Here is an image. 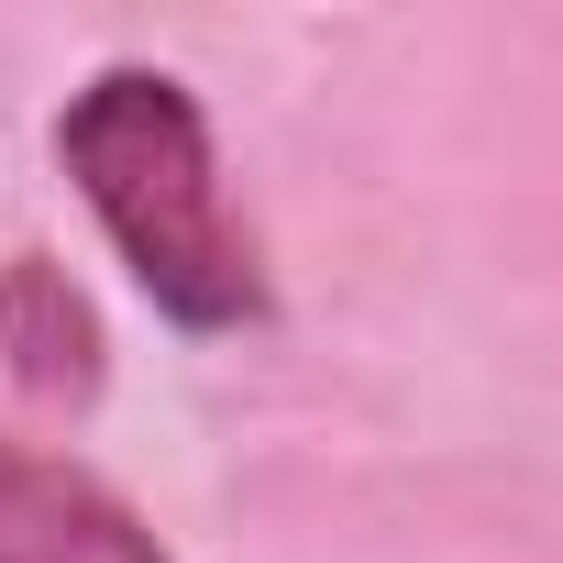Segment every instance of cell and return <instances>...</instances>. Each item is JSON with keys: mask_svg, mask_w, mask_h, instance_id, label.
<instances>
[{"mask_svg": "<svg viewBox=\"0 0 563 563\" xmlns=\"http://www.w3.org/2000/svg\"><path fill=\"white\" fill-rule=\"evenodd\" d=\"M67 177L89 188L100 232L122 243V265L144 276V299L188 332H243L265 321V276L243 254V232L221 221V177H210V122L177 78L155 67H111L67 100L56 122Z\"/></svg>", "mask_w": 563, "mask_h": 563, "instance_id": "obj_1", "label": "cell"}, {"mask_svg": "<svg viewBox=\"0 0 563 563\" xmlns=\"http://www.w3.org/2000/svg\"><path fill=\"white\" fill-rule=\"evenodd\" d=\"M0 365H12V387L45 398V409L100 398V321L67 288L56 254H23L12 276H0Z\"/></svg>", "mask_w": 563, "mask_h": 563, "instance_id": "obj_3", "label": "cell"}, {"mask_svg": "<svg viewBox=\"0 0 563 563\" xmlns=\"http://www.w3.org/2000/svg\"><path fill=\"white\" fill-rule=\"evenodd\" d=\"M0 563H166V552L100 475L0 442Z\"/></svg>", "mask_w": 563, "mask_h": 563, "instance_id": "obj_2", "label": "cell"}]
</instances>
